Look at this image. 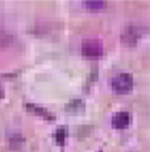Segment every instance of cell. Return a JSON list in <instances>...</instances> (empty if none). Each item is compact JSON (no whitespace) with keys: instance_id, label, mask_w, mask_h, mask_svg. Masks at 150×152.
<instances>
[{"instance_id":"obj_1","label":"cell","mask_w":150,"mask_h":152,"mask_svg":"<svg viewBox=\"0 0 150 152\" xmlns=\"http://www.w3.org/2000/svg\"><path fill=\"white\" fill-rule=\"evenodd\" d=\"M104 53V46L103 42L97 39H88L82 42V54L86 58L96 60L100 58Z\"/></svg>"},{"instance_id":"obj_2","label":"cell","mask_w":150,"mask_h":152,"mask_svg":"<svg viewBox=\"0 0 150 152\" xmlns=\"http://www.w3.org/2000/svg\"><path fill=\"white\" fill-rule=\"evenodd\" d=\"M133 87V77L128 73H120L112 80V89L117 94H126Z\"/></svg>"},{"instance_id":"obj_3","label":"cell","mask_w":150,"mask_h":152,"mask_svg":"<svg viewBox=\"0 0 150 152\" xmlns=\"http://www.w3.org/2000/svg\"><path fill=\"white\" fill-rule=\"evenodd\" d=\"M131 123V115L126 111H120L112 116V126L117 130H124Z\"/></svg>"},{"instance_id":"obj_4","label":"cell","mask_w":150,"mask_h":152,"mask_svg":"<svg viewBox=\"0 0 150 152\" xmlns=\"http://www.w3.org/2000/svg\"><path fill=\"white\" fill-rule=\"evenodd\" d=\"M138 37H140V32L137 31V28L136 27H129L125 32H124L123 41L125 44H128V45H134L136 41L138 40Z\"/></svg>"},{"instance_id":"obj_5","label":"cell","mask_w":150,"mask_h":152,"mask_svg":"<svg viewBox=\"0 0 150 152\" xmlns=\"http://www.w3.org/2000/svg\"><path fill=\"white\" fill-rule=\"evenodd\" d=\"M27 109L29 110V111H32V113L37 114V115L44 116L45 119H49V121H53V119H54V115H53V114H50L46 109H44V107H40V106H36V104L28 103V104H27Z\"/></svg>"},{"instance_id":"obj_6","label":"cell","mask_w":150,"mask_h":152,"mask_svg":"<svg viewBox=\"0 0 150 152\" xmlns=\"http://www.w3.org/2000/svg\"><path fill=\"white\" fill-rule=\"evenodd\" d=\"M66 135H67V131H66L65 127H59L58 130H57L56 135H54V138H56L57 143L61 145L65 144V140H66Z\"/></svg>"},{"instance_id":"obj_7","label":"cell","mask_w":150,"mask_h":152,"mask_svg":"<svg viewBox=\"0 0 150 152\" xmlns=\"http://www.w3.org/2000/svg\"><path fill=\"white\" fill-rule=\"evenodd\" d=\"M84 5L86 8H88L91 11H99L105 7V3L104 1H84Z\"/></svg>"},{"instance_id":"obj_8","label":"cell","mask_w":150,"mask_h":152,"mask_svg":"<svg viewBox=\"0 0 150 152\" xmlns=\"http://www.w3.org/2000/svg\"><path fill=\"white\" fill-rule=\"evenodd\" d=\"M3 98V89H1V85H0V99Z\"/></svg>"},{"instance_id":"obj_9","label":"cell","mask_w":150,"mask_h":152,"mask_svg":"<svg viewBox=\"0 0 150 152\" xmlns=\"http://www.w3.org/2000/svg\"><path fill=\"white\" fill-rule=\"evenodd\" d=\"M99 152H102V151H99Z\"/></svg>"}]
</instances>
